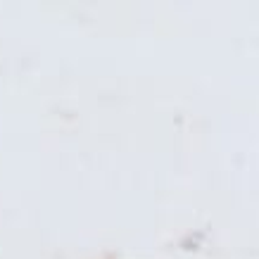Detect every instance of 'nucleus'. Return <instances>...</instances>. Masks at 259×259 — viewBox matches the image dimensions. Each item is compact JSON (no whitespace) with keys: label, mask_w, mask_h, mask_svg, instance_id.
<instances>
[]
</instances>
